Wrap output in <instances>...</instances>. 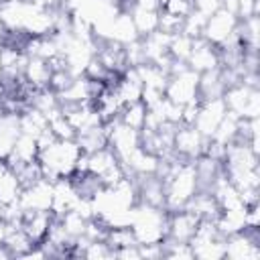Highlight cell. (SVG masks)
I'll use <instances>...</instances> for the list:
<instances>
[{"instance_id":"obj_17","label":"cell","mask_w":260,"mask_h":260,"mask_svg":"<svg viewBox=\"0 0 260 260\" xmlns=\"http://www.w3.org/2000/svg\"><path fill=\"white\" fill-rule=\"evenodd\" d=\"M39 156V144H37V138L28 136V134H18L14 144H12V150L10 154L4 158L10 167H16V165H22V162H30V160H37Z\"/></svg>"},{"instance_id":"obj_16","label":"cell","mask_w":260,"mask_h":260,"mask_svg":"<svg viewBox=\"0 0 260 260\" xmlns=\"http://www.w3.org/2000/svg\"><path fill=\"white\" fill-rule=\"evenodd\" d=\"M246 211H248V205L244 207H236V209H221L215 217V228L217 232L228 238V236H234L238 232H244L248 228V217H246Z\"/></svg>"},{"instance_id":"obj_25","label":"cell","mask_w":260,"mask_h":260,"mask_svg":"<svg viewBox=\"0 0 260 260\" xmlns=\"http://www.w3.org/2000/svg\"><path fill=\"white\" fill-rule=\"evenodd\" d=\"M193 41L195 39H191V37H187L185 32H175V35H171V43H169V55L175 59V61H179V63H187V59H189V53H191V49H193Z\"/></svg>"},{"instance_id":"obj_24","label":"cell","mask_w":260,"mask_h":260,"mask_svg":"<svg viewBox=\"0 0 260 260\" xmlns=\"http://www.w3.org/2000/svg\"><path fill=\"white\" fill-rule=\"evenodd\" d=\"M146 106L142 102H134V104H126L118 116L120 122H124L126 126L134 128V130H142L144 122H146Z\"/></svg>"},{"instance_id":"obj_32","label":"cell","mask_w":260,"mask_h":260,"mask_svg":"<svg viewBox=\"0 0 260 260\" xmlns=\"http://www.w3.org/2000/svg\"><path fill=\"white\" fill-rule=\"evenodd\" d=\"M0 258H12V254L8 252V248L4 244H0Z\"/></svg>"},{"instance_id":"obj_21","label":"cell","mask_w":260,"mask_h":260,"mask_svg":"<svg viewBox=\"0 0 260 260\" xmlns=\"http://www.w3.org/2000/svg\"><path fill=\"white\" fill-rule=\"evenodd\" d=\"M4 246L8 248V252L12 254V258H24L26 252L35 246V242L26 236V232L22 230V225H10L8 223V234H6Z\"/></svg>"},{"instance_id":"obj_29","label":"cell","mask_w":260,"mask_h":260,"mask_svg":"<svg viewBox=\"0 0 260 260\" xmlns=\"http://www.w3.org/2000/svg\"><path fill=\"white\" fill-rule=\"evenodd\" d=\"M193 8L203 16H211L221 8V0H193Z\"/></svg>"},{"instance_id":"obj_4","label":"cell","mask_w":260,"mask_h":260,"mask_svg":"<svg viewBox=\"0 0 260 260\" xmlns=\"http://www.w3.org/2000/svg\"><path fill=\"white\" fill-rule=\"evenodd\" d=\"M104 126H106V134H108V146L114 150V154L118 156L120 162H124L136 148L142 146L140 130H134V128L126 126L118 118L106 122Z\"/></svg>"},{"instance_id":"obj_5","label":"cell","mask_w":260,"mask_h":260,"mask_svg":"<svg viewBox=\"0 0 260 260\" xmlns=\"http://www.w3.org/2000/svg\"><path fill=\"white\" fill-rule=\"evenodd\" d=\"M238 24H240V18L236 14L219 8L217 12L207 16L201 39H205L207 43H211L215 47H221L223 43H228L230 39H234L238 35Z\"/></svg>"},{"instance_id":"obj_11","label":"cell","mask_w":260,"mask_h":260,"mask_svg":"<svg viewBox=\"0 0 260 260\" xmlns=\"http://www.w3.org/2000/svg\"><path fill=\"white\" fill-rule=\"evenodd\" d=\"M199 219L187 211V209H179V211H169V221H167V238L171 242H189L197 230Z\"/></svg>"},{"instance_id":"obj_6","label":"cell","mask_w":260,"mask_h":260,"mask_svg":"<svg viewBox=\"0 0 260 260\" xmlns=\"http://www.w3.org/2000/svg\"><path fill=\"white\" fill-rule=\"evenodd\" d=\"M225 258L230 260H260L258 228H246L225 238Z\"/></svg>"},{"instance_id":"obj_33","label":"cell","mask_w":260,"mask_h":260,"mask_svg":"<svg viewBox=\"0 0 260 260\" xmlns=\"http://www.w3.org/2000/svg\"><path fill=\"white\" fill-rule=\"evenodd\" d=\"M0 39H6V30H4V26H2V20H0Z\"/></svg>"},{"instance_id":"obj_15","label":"cell","mask_w":260,"mask_h":260,"mask_svg":"<svg viewBox=\"0 0 260 260\" xmlns=\"http://www.w3.org/2000/svg\"><path fill=\"white\" fill-rule=\"evenodd\" d=\"M53 219H55L53 211H26L20 225L35 244H41L47 238Z\"/></svg>"},{"instance_id":"obj_31","label":"cell","mask_w":260,"mask_h":260,"mask_svg":"<svg viewBox=\"0 0 260 260\" xmlns=\"http://www.w3.org/2000/svg\"><path fill=\"white\" fill-rule=\"evenodd\" d=\"M6 234H8V221L4 217H0V244H4Z\"/></svg>"},{"instance_id":"obj_23","label":"cell","mask_w":260,"mask_h":260,"mask_svg":"<svg viewBox=\"0 0 260 260\" xmlns=\"http://www.w3.org/2000/svg\"><path fill=\"white\" fill-rule=\"evenodd\" d=\"M134 26L138 30V37H146L154 30H158V10L152 8H140V6H130L128 8Z\"/></svg>"},{"instance_id":"obj_8","label":"cell","mask_w":260,"mask_h":260,"mask_svg":"<svg viewBox=\"0 0 260 260\" xmlns=\"http://www.w3.org/2000/svg\"><path fill=\"white\" fill-rule=\"evenodd\" d=\"M18 203L22 207V211H51V203H53V181L43 177L39 181H35L32 185L22 187Z\"/></svg>"},{"instance_id":"obj_30","label":"cell","mask_w":260,"mask_h":260,"mask_svg":"<svg viewBox=\"0 0 260 260\" xmlns=\"http://www.w3.org/2000/svg\"><path fill=\"white\" fill-rule=\"evenodd\" d=\"M30 2H35V4H39L43 8H57V6L63 4V0H30Z\"/></svg>"},{"instance_id":"obj_28","label":"cell","mask_w":260,"mask_h":260,"mask_svg":"<svg viewBox=\"0 0 260 260\" xmlns=\"http://www.w3.org/2000/svg\"><path fill=\"white\" fill-rule=\"evenodd\" d=\"M260 12V0H238V8H236V14L238 18H248V16H254Z\"/></svg>"},{"instance_id":"obj_1","label":"cell","mask_w":260,"mask_h":260,"mask_svg":"<svg viewBox=\"0 0 260 260\" xmlns=\"http://www.w3.org/2000/svg\"><path fill=\"white\" fill-rule=\"evenodd\" d=\"M81 148L75 138L69 140H55L49 146L39 150V165L43 171V177L55 181L61 177H71L77 171L79 158H81Z\"/></svg>"},{"instance_id":"obj_19","label":"cell","mask_w":260,"mask_h":260,"mask_svg":"<svg viewBox=\"0 0 260 260\" xmlns=\"http://www.w3.org/2000/svg\"><path fill=\"white\" fill-rule=\"evenodd\" d=\"M20 191H22V185H20L16 173L4 158H0V201L4 205L18 201Z\"/></svg>"},{"instance_id":"obj_13","label":"cell","mask_w":260,"mask_h":260,"mask_svg":"<svg viewBox=\"0 0 260 260\" xmlns=\"http://www.w3.org/2000/svg\"><path fill=\"white\" fill-rule=\"evenodd\" d=\"M138 30L134 26V20L130 16L128 10H118V14L112 18L110 22V28H108V35L104 41H112V43H118V45H128V43H134L138 41Z\"/></svg>"},{"instance_id":"obj_22","label":"cell","mask_w":260,"mask_h":260,"mask_svg":"<svg viewBox=\"0 0 260 260\" xmlns=\"http://www.w3.org/2000/svg\"><path fill=\"white\" fill-rule=\"evenodd\" d=\"M75 140L81 148V152H93V150H100L104 146H108V134H106V126L100 124V126H93V128H87V130H81L75 134Z\"/></svg>"},{"instance_id":"obj_27","label":"cell","mask_w":260,"mask_h":260,"mask_svg":"<svg viewBox=\"0 0 260 260\" xmlns=\"http://www.w3.org/2000/svg\"><path fill=\"white\" fill-rule=\"evenodd\" d=\"M49 130L53 132V136H55L57 140L75 138V130H73V126L69 124V120L65 118L63 112H59V114H55V116L49 118Z\"/></svg>"},{"instance_id":"obj_2","label":"cell","mask_w":260,"mask_h":260,"mask_svg":"<svg viewBox=\"0 0 260 260\" xmlns=\"http://www.w3.org/2000/svg\"><path fill=\"white\" fill-rule=\"evenodd\" d=\"M169 211L146 203H136L130 219V230L138 244H160L167 238Z\"/></svg>"},{"instance_id":"obj_7","label":"cell","mask_w":260,"mask_h":260,"mask_svg":"<svg viewBox=\"0 0 260 260\" xmlns=\"http://www.w3.org/2000/svg\"><path fill=\"white\" fill-rule=\"evenodd\" d=\"M207 138L193 124H179L173 136V150L185 160H195L205 152Z\"/></svg>"},{"instance_id":"obj_18","label":"cell","mask_w":260,"mask_h":260,"mask_svg":"<svg viewBox=\"0 0 260 260\" xmlns=\"http://www.w3.org/2000/svg\"><path fill=\"white\" fill-rule=\"evenodd\" d=\"M187 211H191L197 219H215L217 213H219V205L213 197L211 191H205V189H199L191 199L189 203L185 205Z\"/></svg>"},{"instance_id":"obj_9","label":"cell","mask_w":260,"mask_h":260,"mask_svg":"<svg viewBox=\"0 0 260 260\" xmlns=\"http://www.w3.org/2000/svg\"><path fill=\"white\" fill-rule=\"evenodd\" d=\"M228 114V108H225V102L223 98H213V100H201L199 104V112H197V118L193 122V126L209 140L215 132V128L219 126V122L225 118Z\"/></svg>"},{"instance_id":"obj_10","label":"cell","mask_w":260,"mask_h":260,"mask_svg":"<svg viewBox=\"0 0 260 260\" xmlns=\"http://www.w3.org/2000/svg\"><path fill=\"white\" fill-rule=\"evenodd\" d=\"M187 67H191L197 73H205L219 67V49L205 39H195L193 49L187 59Z\"/></svg>"},{"instance_id":"obj_26","label":"cell","mask_w":260,"mask_h":260,"mask_svg":"<svg viewBox=\"0 0 260 260\" xmlns=\"http://www.w3.org/2000/svg\"><path fill=\"white\" fill-rule=\"evenodd\" d=\"M205 20H207V16H203L201 12H197V10L193 8V10L183 18L181 32H185V35L191 37V39H201L203 28H205Z\"/></svg>"},{"instance_id":"obj_12","label":"cell","mask_w":260,"mask_h":260,"mask_svg":"<svg viewBox=\"0 0 260 260\" xmlns=\"http://www.w3.org/2000/svg\"><path fill=\"white\" fill-rule=\"evenodd\" d=\"M77 201H79V193H77L71 177H61V179L53 181V203H51L53 215L59 217V215L71 211Z\"/></svg>"},{"instance_id":"obj_14","label":"cell","mask_w":260,"mask_h":260,"mask_svg":"<svg viewBox=\"0 0 260 260\" xmlns=\"http://www.w3.org/2000/svg\"><path fill=\"white\" fill-rule=\"evenodd\" d=\"M51 73H53V67H51L49 61L26 55V63H24V69H22V81L30 89H45V87H49Z\"/></svg>"},{"instance_id":"obj_3","label":"cell","mask_w":260,"mask_h":260,"mask_svg":"<svg viewBox=\"0 0 260 260\" xmlns=\"http://www.w3.org/2000/svg\"><path fill=\"white\" fill-rule=\"evenodd\" d=\"M223 102L230 114L242 118H258L260 114V91L248 83H234L223 91Z\"/></svg>"},{"instance_id":"obj_34","label":"cell","mask_w":260,"mask_h":260,"mask_svg":"<svg viewBox=\"0 0 260 260\" xmlns=\"http://www.w3.org/2000/svg\"><path fill=\"white\" fill-rule=\"evenodd\" d=\"M0 2H2V0H0Z\"/></svg>"},{"instance_id":"obj_20","label":"cell","mask_w":260,"mask_h":260,"mask_svg":"<svg viewBox=\"0 0 260 260\" xmlns=\"http://www.w3.org/2000/svg\"><path fill=\"white\" fill-rule=\"evenodd\" d=\"M225 79L221 69H211L205 73H199V100H213L221 98L225 91Z\"/></svg>"}]
</instances>
